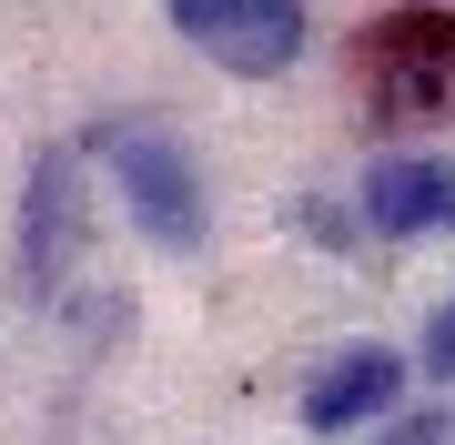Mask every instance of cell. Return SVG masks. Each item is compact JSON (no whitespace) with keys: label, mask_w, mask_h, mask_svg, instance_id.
<instances>
[{"label":"cell","mask_w":455,"mask_h":445,"mask_svg":"<svg viewBox=\"0 0 455 445\" xmlns=\"http://www.w3.org/2000/svg\"><path fill=\"white\" fill-rule=\"evenodd\" d=\"M364 82H374L385 112H435V101L455 91V20H445V11H395V20H374Z\"/></svg>","instance_id":"3"},{"label":"cell","mask_w":455,"mask_h":445,"mask_svg":"<svg viewBox=\"0 0 455 445\" xmlns=\"http://www.w3.org/2000/svg\"><path fill=\"white\" fill-rule=\"evenodd\" d=\"M364 223L374 233H435L455 223V172L435 163V152H395V163L364 172Z\"/></svg>","instance_id":"5"},{"label":"cell","mask_w":455,"mask_h":445,"mask_svg":"<svg viewBox=\"0 0 455 445\" xmlns=\"http://www.w3.org/2000/svg\"><path fill=\"white\" fill-rule=\"evenodd\" d=\"M395 385H405V364H395L385 345H344L324 375L304 385V425L314 435H344V425H364V415H385Z\"/></svg>","instance_id":"4"},{"label":"cell","mask_w":455,"mask_h":445,"mask_svg":"<svg viewBox=\"0 0 455 445\" xmlns=\"http://www.w3.org/2000/svg\"><path fill=\"white\" fill-rule=\"evenodd\" d=\"M385 445H455V415H405Z\"/></svg>","instance_id":"7"},{"label":"cell","mask_w":455,"mask_h":445,"mask_svg":"<svg viewBox=\"0 0 455 445\" xmlns=\"http://www.w3.org/2000/svg\"><path fill=\"white\" fill-rule=\"evenodd\" d=\"M71 243H82V163L51 152L41 182H31V203H20V274H31V283H61Z\"/></svg>","instance_id":"6"},{"label":"cell","mask_w":455,"mask_h":445,"mask_svg":"<svg viewBox=\"0 0 455 445\" xmlns=\"http://www.w3.org/2000/svg\"><path fill=\"white\" fill-rule=\"evenodd\" d=\"M101 163H112L132 223H142L163 253H193L203 233H212V213H203V172H193V152H182L172 132H152V122H101Z\"/></svg>","instance_id":"1"},{"label":"cell","mask_w":455,"mask_h":445,"mask_svg":"<svg viewBox=\"0 0 455 445\" xmlns=\"http://www.w3.org/2000/svg\"><path fill=\"white\" fill-rule=\"evenodd\" d=\"M172 31L203 51L212 71H243V82H274V71L304 61V0H163Z\"/></svg>","instance_id":"2"},{"label":"cell","mask_w":455,"mask_h":445,"mask_svg":"<svg viewBox=\"0 0 455 445\" xmlns=\"http://www.w3.org/2000/svg\"><path fill=\"white\" fill-rule=\"evenodd\" d=\"M425 364H435V375H455V304L425 324Z\"/></svg>","instance_id":"8"}]
</instances>
